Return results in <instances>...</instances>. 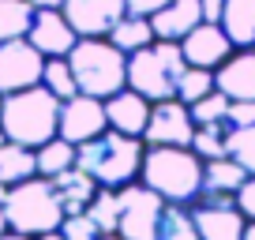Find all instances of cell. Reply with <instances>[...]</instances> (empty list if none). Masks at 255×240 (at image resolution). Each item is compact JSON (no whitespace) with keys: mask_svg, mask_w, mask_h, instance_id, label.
<instances>
[{"mask_svg":"<svg viewBox=\"0 0 255 240\" xmlns=\"http://www.w3.org/2000/svg\"><path fill=\"white\" fill-rule=\"evenodd\" d=\"M225 154H229L233 161H240V165L248 169V176H255V124L225 131Z\"/></svg>","mask_w":255,"mask_h":240,"instance_id":"30","label":"cell"},{"mask_svg":"<svg viewBox=\"0 0 255 240\" xmlns=\"http://www.w3.org/2000/svg\"><path fill=\"white\" fill-rule=\"evenodd\" d=\"M214 87L229 102H255V49H233L214 68Z\"/></svg>","mask_w":255,"mask_h":240,"instance_id":"15","label":"cell"},{"mask_svg":"<svg viewBox=\"0 0 255 240\" xmlns=\"http://www.w3.org/2000/svg\"><path fill=\"white\" fill-rule=\"evenodd\" d=\"M60 11L75 26L79 38H105L124 15V0H64Z\"/></svg>","mask_w":255,"mask_h":240,"instance_id":"13","label":"cell"},{"mask_svg":"<svg viewBox=\"0 0 255 240\" xmlns=\"http://www.w3.org/2000/svg\"><path fill=\"white\" fill-rule=\"evenodd\" d=\"M150 98H143L139 90L124 87L117 90L113 98H105V117H109V128L113 131H124V135H135L143 139L146 131V120H150Z\"/></svg>","mask_w":255,"mask_h":240,"instance_id":"16","label":"cell"},{"mask_svg":"<svg viewBox=\"0 0 255 240\" xmlns=\"http://www.w3.org/2000/svg\"><path fill=\"white\" fill-rule=\"evenodd\" d=\"M199 4H203V19H207V23H222L225 0H199Z\"/></svg>","mask_w":255,"mask_h":240,"instance_id":"36","label":"cell"},{"mask_svg":"<svg viewBox=\"0 0 255 240\" xmlns=\"http://www.w3.org/2000/svg\"><path fill=\"white\" fill-rule=\"evenodd\" d=\"M4 218H8V229H19L26 237H41V233L60 229L64 222V207L60 195H56L53 180L49 176H30L23 184H11L4 195Z\"/></svg>","mask_w":255,"mask_h":240,"instance_id":"5","label":"cell"},{"mask_svg":"<svg viewBox=\"0 0 255 240\" xmlns=\"http://www.w3.org/2000/svg\"><path fill=\"white\" fill-rule=\"evenodd\" d=\"M109 128V117H105V102L102 98H90V94H75L68 102H60V131L68 143H87V139L102 135Z\"/></svg>","mask_w":255,"mask_h":240,"instance_id":"11","label":"cell"},{"mask_svg":"<svg viewBox=\"0 0 255 240\" xmlns=\"http://www.w3.org/2000/svg\"><path fill=\"white\" fill-rule=\"evenodd\" d=\"M225 124H229V128H248V124H255V102H229Z\"/></svg>","mask_w":255,"mask_h":240,"instance_id":"33","label":"cell"},{"mask_svg":"<svg viewBox=\"0 0 255 240\" xmlns=\"http://www.w3.org/2000/svg\"><path fill=\"white\" fill-rule=\"evenodd\" d=\"M34 154H38V176H56V173L75 165V143H68L64 135H53Z\"/></svg>","mask_w":255,"mask_h":240,"instance_id":"25","label":"cell"},{"mask_svg":"<svg viewBox=\"0 0 255 240\" xmlns=\"http://www.w3.org/2000/svg\"><path fill=\"white\" fill-rule=\"evenodd\" d=\"M248 180V169L240 161H233L229 154L203 161V192H218V195H237L240 184Z\"/></svg>","mask_w":255,"mask_h":240,"instance_id":"19","label":"cell"},{"mask_svg":"<svg viewBox=\"0 0 255 240\" xmlns=\"http://www.w3.org/2000/svg\"><path fill=\"white\" fill-rule=\"evenodd\" d=\"M233 49H237V45H233V38L225 34V26L222 23H207V19H203L195 30H188L180 38L184 60L195 64V68H210V72H214L222 60H229Z\"/></svg>","mask_w":255,"mask_h":240,"instance_id":"12","label":"cell"},{"mask_svg":"<svg viewBox=\"0 0 255 240\" xmlns=\"http://www.w3.org/2000/svg\"><path fill=\"white\" fill-rule=\"evenodd\" d=\"M139 180L154 188L165 203L188 207L203 192V158L191 146H146Z\"/></svg>","mask_w":255,"mask_h":240,"instance_id":"3","label":"cell"},{"mask_svg":"<svg viewBox=\"0 0 255 240\" xmlns=\"http://www.w3.org/2000/svg\"><path fill=\"white\" fill-rule=\"evenodd\" d=\"M0 240H34V237H26V233H19V229H4Z\"/></svg>","mask_w":255,"mask_h":240,"instance_id":"38","label":"cell"},{"mask_svg":"<svg viewBox=\"0 0 255 240\" xmlns=\"http://www.w3.org/2000/svg\"><path fill=\"white\" fill-rule=\"evenodd\" d=\"M191 135H195V120L180 98H165L150 105V120L143 131L146 146H191Z\"/></svg>","mask_w":255,"mask_h":240,"instance_id":"9","label":"cell"},{"mask_svg":"<svg viewBox=\"0 0 255 240\" xmlns=\"http://www.w3.org/2000/svg\"><path fill=\"white\" fill-rule=\"evenodd\" d=\"M237 207H240V214H244V218H252V222H255V176H248L244 184H240Z\"/></svg>","mask_w":255,"mask_h":240,"instance_id":"34","label":"cell"},{"mask_svg":"<svg viewBox=\"0 0 255 240\" xmlns=\"http://www.w3.org/2000/svg\"><path fill=\"white\" fill-rule=\"evenodd\" d=\"M34 4L30 0H0V41L26 38L34 23Z\"/></svg>","mask_w":255,"mask_h":240,"instance_id":"23","label":"cell"},{"mask_svg":"<svg viewBox=\"0 0 255 240\" xmlns=\"http://www.w3.org/2000/svg\"><path fill=\"white\" fill-rule=\"evenodd\" d=\"M4 195H8V184H0V233L8 229V218H4Z\"/></svg>","mask_w":255,"mask_h":240,"instance_id":"37","label":"cell"},{"mask_svg":"<svg viewBox=\"0 0 255 240\" xmlns=\"http://www.w3.org/2000/svg\"><path fill=\"white\" fill-rule=\"evenodd\" d=\"M87 214L98 222L102 233H117V222H120V192L117 188H98L94 199L87 203Z\"/></svg>","mask_w":255,"mask_h":240,"instance_id":"28","label":"cell"},{"mask_svg":"<svg viewBox=\"0 0 255 240\" xmlns=\"http://www.w3.org/2000/svg\"><path fill=\"white\" fill-rule=\"evenodd\" d=\"M191 109V120H195V128H222L229 131V124H225V113H229V98L222 94V90H210L207 98H199L195 105H188Z\"/></svg>","mask_w":255,"mask_h":240,"instance_id":"27","label":"cell"},{"mask_svg":"<svg viewBox=\"0 0 255 240\" xmlns=\"http://www.w3.org/2000/svg\"><path fill=\"white\" fill-rule=\"evenodd\" d=\"M117 192H120L117 233L124 240H158V222H161V210H165V199L154 188H146L143 180H131Z\"/></svg>","mask_w":255,"mask_h":240,"instance_id":"7","label":"cell"},{"mask_svg":"<svg viewBox=\"0 0 255 240\" xmlns=\"http://www.w3.org/2000/svg\"><path fill=\"white\" fill-rule=\"evenodd\" d=\"M203 23V4L199 0H169L165 8H158L150 15L154 38L158 41H180L188 30Z\"/></svg>","mask_w":255,"mask_h":240,"instance_id":"17","label":"cell"},{"mask_svg":"<svg viewBox=\"0 0 255 240\" xmlns=\"http://www.w3.org/2000/svg\"><path fill=\"white\" fill-rule=\"evenodd\" d=\"M191 150L199 154L203 161L222 158V154H225V131L222 128H195V135H191Z\"/></svg>","mask_w":255,"mask_h":240,"instance_id":"31","label":"cell"},{"mask_svg":"<svg viewBox=\"0 0 255 240\" xmlns=\"http://www.w3.org/2000/svg\"><path fill=\"white\" fill-rule=\"evenodd\" d=\"M240 240H255V222H252V218H244V233H240Z\"/></svg>","mask_w":255,"mask_h":240,"instance_id":"39","label":"cell"},{"mask_svg":"<svg viewBox=\"0 0 255 240\" xmlns=\"http://www.w3.org/2000/svg\"><path fill=\"white\" fill-rule=\"evenodd\" d=\"M60 233H64V240H98V237H102L98 222L87 214V210H79V214H64Z\"/></svg>","mask_w":255,"mask_h":240,"instance_id":"32","label":"cell"},{"mask_svg":"<svg viewBox=\"0 0 255 240\" xmlns=\"http://www.w3.org/2000/svg\"><path fill=\"white\" fill-rule=\"evenodd\" d=\"M169 0H124V8L131 11V15H154L158 8H165Z\"/></svg>","mask_w":255,"mask_h":240,"instance_id":"35","label":"cell"},{"mask_svg":"<svg viewBox=\"0 0 255 240\" xmlns=\"http://www.w3.org/2000/svg\"><path fill=\"white\" fill-rule=\"evenodd\" d=\"M30 176H38V154H34V146H23V143H4L0 146V184H23V180H30Z\"/></svg>","mask_w":255,"mask_h":240,"instance_id":"20","label":"cell"},{"mask_svg":"<svg viewBox=\"0 0 255 240\" xmlns=\"http://www.w3.org/2000/svg\"><path fill=\"white\" fill-rule=\"evenodd\" d=\"M41 68H45V56L26 38L0 41V98L41 83Z\"/></svg>","mask_w":255,"mask_h":240,"instance_id":"10","label":"cell"},{"mask_svg":"<svg viewBox=\"0 0 255 240\" xmlns=\"http://www.w3.org/2000/svg\"><path fill=\"white\" fill-rule=\"evenodd\" d=\"M0 131L11 143L38 150L41 143H49L60 131V98L41 83L15 90V94H4L0 98Z\"/></svg>","mask_w":255,"mask_h":240,"instance_id":"1","label":"cell"},{"mask_svg":"<svg viewBox=\"0 0 255 240\" xmlns=\"http://www.w3.org/2000/svg\"><path fill=\"white\" fill-rule=\"evenodd\" d=\"M158 240H199L195 218L184 203H165L161 222H158Z\"/></svg>","mask_w":255,"mask_h":240,"instance_id":"24","label":"cell"},{"mask_svg":"<svg viewBox=\"0 0 255 240\" xmlns=\"http://www.w3.org/2000/svg\"><path fill=\"white\" fill-rule=\"evenodd\" d=\"M98 240H124V237H120V233H102Z\"/></svg>","mask_w":255,"mask_h":240,"instance_id":"42","label":"cell"},{"mask_svg":"<svg viewBox=\"0 0 255 240\" xmlns=\"http://www.w3.org/2000/svg\"><path fill=\"white\" fill-rule=\"evenodd\" d=\"M143 154H146L143 139L105 128L102 135H94V139L75 146V165L94 176L98 188H124L131 180H139Z\"/></svg>","mask_w":255,"mask_h":240,"instance_id":"2","label":"cell"},{"mask_svg":"<svg viewBox=\"0 0 255 240\" xmlns=\"http://www.w3.org/2000/svg\"><path fill=\"white\" fill-rule=\"evenodd\" d=\"M34 240H64V233L53 229V233H41V237H34Z\"/></svg>","mask_w":255,"mask_h":240,"instance_id":"41","label":"cell"},{"mask_svg":"<svg viewBox=\"0 0 255 240\" xmlns=\"http://www.w3.org/2000/svg\"><path fill=\"white\" fill-rule=\"evenodd\" d=\"M68 64L79 83V94L105 102L128 87V53L117 49L109 38H79L68 53Z\"/></svg>","mask_w":255,"mask_h":240,"instance_id":"4","label":"cell"},{"mask_svg":"<svg viewBox=\"0 0 255 240\" xmlns=\"http://www.w3.org/2000/svg\"><path fill=\"white\" fill-rule=\"evenodd\" d=\"M49 180H53L56 195H60L64 214H79V210H87V203L94 199V192H98V180H94L90 173H83L79 165L64 169V173L49 176Z\"/></svg>","mask_w":255,"mask_h":240,"instance_id":"18","label":"cell"},{"mask_svg":"<svg viewBox=\"0 0 255 240\" xmlns=\"http://www.w3.org/2000/svg\"><path fill=\"white\" fill-rule=\"evenodd\" d=\"M184 68L188 60L180 53V41H154L128 56V87L150 102H165V98H176V83Z\"/></svg>","mask_w":255,"mask_h":240,"instance_id":"6","label":"cell"},{"mask_svg":"<svg viewBox=\"0 0 255 240\" xmlns=\"http://www.w3.org/2000/svg\"><path fill=\"white\" fill-rule=\"evenodd\" d=\"M210 90H214V72H210V68H195V64L184 68L180 83H176V98H180L184 105H195L199 98H207Z\"/></svg>","mask_w":255,"mask_h":240,"instance_id":"29","label":"cell"},{"mask_svg":"<svg viewBox=\"0 0 255 240\" xmlns=\"http://www.w3.org/2000/svg\"><path fill=\"white\" fill-rule=\"evenodd\" d=\"M105 38H109L117 49H124L128 56L158 41V38H154V26H150V15H131V11H124V15H120V23L113 26Z\"/></svg>","mask_w":255,"mask_h":240,"instance_id":"21","label":"cell"},{"mask_svg":"<svg viewBox=\"0 0 255 240\" xmlns=\"http://www.w3.org/2000/svg\"><path fill=\"white\" fill-rule=\"evenodd\" d=\"M222 26L237 49H255V0H225Z\"/></svg>","mask_w":255,"mask_h":240,"instance_id":"22","label":"cell"},{"mask_svg":"<svg viewBox=\"0 0 255 240\" xmlns=\"http://www.w3.org/2000/svg\"><path fill=\"white\" fill-rule=\"evenodd\" d=\"M30 4H34V8H60L64 0H30Z\"/></svg>","mask_w":255,"mask_h":240,"instance_id":"40","label":"cell"},{"mask_svg":"<svg viewBox=\"0 0 255 240\" xmlns=\"http://www.w3.org/2000/svg\"><path fill=\"white\" fill-rule=\"evenodd\" d=\"M26 41H30L41 56H68L72 45L79 41V34H75V26L68 23V15H64L60 8H38Z\"/></svg>","mask_w":255,"mask_h":240,"instance_id":"14","label":"cell"},{"mask_svg":"<svg viewBox=\"0 0 255 240\" xmlns=\"http://www.w3.org/2000/svg\"><path fill=\"white\" fill-rule=\"evenodd\" d=\"M41 87H49L60 102L79 94V83L72 75V64H68V56H45V68H41Z\"/></svg>","mask_w":255,"mask_h":240,"instance_id":"26","label":"cell"},{"mask_svg":"<svg viewBox=\"0 0 255 240\" xmlns=\"http://www.w3.org/2000/svg\"><path fill=\"white\" fill-rule=\"evenodd\" d=\"M199 240H240L244 233V214L237 207V195H218V192H199V199L188 203Z\"/></svg>","mask_w":255,"mask_h":240,"instance_id":"8","label":"cell"}]
</instances>
